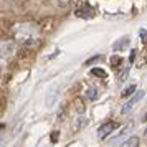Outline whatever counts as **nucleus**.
I'll list each match as a JSON object with an SVG mask.
<instances>
[{"instance_id": "f257e3e1", "label": "nucleus", "mask_w": 147, "mask_h": 147, "mask_svg": "<svg viewBox=\"0 0 147 147\" xmlns=\"http://www.w3.org/2000/svg\"><path fill=\"white\" fill-rule=\"evenodd\" d=\"M15 36L17 41L23 45V47H33L35 43L38 41V33H36V28L30 23L20 25V27L15 30Z\"/></svg>"}, {"instance_id": "f03ea898", "label": "nucleus", "mask_w": 147, "mask_h": 147, "mask_svg": "<svg viewBox=\"0 0 147 147\" xmlns=\"http://www.w3.org/2000/svg\"><path fill=\"white\" fill-rule=\"evenodd\" d=\"M15 53L13 41H2V65H5Z\"/></svg>"}, {"instance_id": "7ed1b4c3", "label": "nucleus", "mask_w": 147, "mask_h": 147, "mask_svg": "<svg viewBox=\"0 0 147 147\" xmlns=\"http://www.w3.org/2000/svg\"><path fill=\"white\" fill-rule=\"evenodd\" d=\"M144 91H137V93L134 94L132 98H131V99L127 101L126 104H124V106H122V109H121V113L122 114H127V113H131V111H132V107L136 106V104H137V102H139L140 99H142V98H144Z\"/></svg>"}, {"instance_id": "20e7f679", "label": "nucleus", "mask_w": 147, "mask_h": 147, "mask_svg": "<svg viewBox=\"0 0 147 147\" xmlns=\"http://www.w3.org/2000/svg\"><path fill=\"white\" fill-rule=\"evenodd\" d=\"M58 99H60V89H58V88H53V89L47 94V99H45L47 107H48V109H51V107L58 102Z\"/></svg>"}, {"instance_id": "39448f33", "label": "nucleus", "mask_w": 147, "mask_h": 147, "mask_svg": "<svg viewBox=\"0 0 147 147\" xmlns=\"http://www.w3.org/2000/svg\"><path fill=\"white\" fill-rule=\"evenodd\" d=\"M74 13H76V17H80V18H93L94 17V10L86 3V5H81L80 8H76Z\"/></svg>"}, {"instance_id": "423d86ee", "label": "nucleus", "mask_w": 147, "mask_h": 147, "mask_svg": "<svg viewBox=\"0 0 147 147\" xmlns=\"http://www.w3.org/2000/svg\"><path fill=\"white\" fill-rule=\"evenodd\" d=\"M114 127H116L114 122H106V124H102V126L98 129V136H99V139H104L107 134H111L114 131Z\"/></svg>"}, {"instance_id": "0eeeda50", "label": "nucleus", "mask_w": 147, "mask_h": 147, "mask_svg": "<svg viewBox=\"0 0 147 147\" xmlns=\"http://www.w3.org/2000/svg\"><path fill=\"white\" fill-rule=\"evenodd\" d=\"M131 129H132V122H129V124H127L126 127H122V129H121V131H119L117 134H114V136H113V139H114V140H117V139H121V137H124L126 134L131 132Z\"/></svg>"}, {"instance_id": "6e6552de", "label": "nucleus", "mask_w": 147, "mask_h": 147, "mask_svg": "<svg viewBox=\"0 0 147 147\" xmlns=\"http://www.w3.org/2000/svg\"><path fill=\"white\" fill-rule=\"evenodd\" d=\"M121 147H139V137H136V136H131L129 139L124 140V144Z\"/></svg>"}, {"instance_id": "1a4fd4ad", "label": "nucleus", "mask_w": 147, "mask_h": 147, "mask_svg": "<svg viewBox=\"0 0 147 147\" xmlns=\"http://www.w3.org/2000/svg\"><path fill=\"white\" fill-rule=\"evenodd\" d=\"M76 3V0H58V7L60 8H71Z\"/></svg>"}, {"instance_id": "9d476101", "label": "nucleus", "mask_w": 147, "mask_h": 147, "mask_svg": "<svg viewBox=\"0 0 147 147\" xmlns=\"http://www.w3.org/2000/svg\"><path fill=\"white\" fill-rule=\"evenodd\" d=\"M91 74H94V76H101V78H106V71L101 69V68H93V69H91Z\"/></svg>"}, {"instance_id": "9b49d317", "label": "nucleus", "mask_w": 147, "mask_h": 147, "mask_svg": "<svg viewBox=\"0 0 147 147\" xmlns=\"http://www.w3.org/2000/svg\"><path fill=\"white\" fill-rule=\"evenodd\" d=\"M86 96L89 99H96V98H98V91H96L94 88H89V89H86Z\"/></svg>"}, {"instance_id": "f8f14e48", "label": "nucleus", "mask_w": 147, "mask_h": 147, "mask_svg": "<svg viewBox=\"0 0 147 147\" xmlns=\"http://www.w3.org/2000/svg\"><path fill=\"white\" fill-rule=\"evenodd\" d=\"M134 91H136V86H134V84H131V86H127L126 89L122 91V98H126V96H131V94H132Z\"/></svg>"}, {"instance_id": "ddd939ff", "label": "nucleus", "mask_w": 147, "mask_h": 147, "mask_svg": "<svg viewBox=\"0 0 147 147\" xmlns=\"http://www.w3.org/2000/svg\"><path fill=\"white\" fill-rule=\"evenodd\" d=\"M127 45H129V40H127V36H126V38H122L121 41H117L114 45V50H119V47H127Z\"/></svg>"}, {"instance_id": "4468645a", "label": "nucleus", "mask_w": 147, "mask_h": 147, "mask_svg": "<svg viewBox=\"0 0 147 147\" xmlns=\"http://www.w3.org/2000/svg\"><path fill=\"white\" fill-rule=\"evenodd\" d=\"M139 35H140V38H142V43H147V30L140 28V30H139Z\"/></svg>"}, {"instance_id": "2eb2a0df", "label": "nucleus", "mask_w": 147, "mask_h": 147, "mask_svg": "<svg viewBox=\"0 0 147 147\" xmlns=\"http://www.w3.org/2000/svg\"><path fill=\"white\" fill-rule=\"evenodd\" d=\"M111 63H114V66H119L117 63H121V58L119 56H113V58H111Z\"/></svg>"}, {"instance_id": "dca6fc26", "label": "nucleus", "mask_w": 147, "mask_h": 147, "mask_svg": "<svg viewBox=\"0 0 147 147\" xmlns=\"http://www.w3.org/2000/svg\"><path fill=\"white\" fill-rule=\"evenodd\" d=\"M146 134H147V132H146Z\"/></svg>"}]
</instances>
